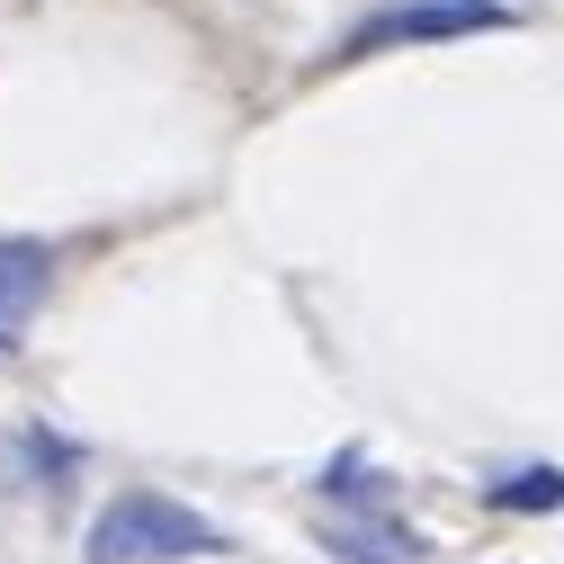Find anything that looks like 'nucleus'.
Instances as JSON below:
<instances>
[{
	"label": "nucleus",
	"instance_id": "nucleus-3",
	"mask_svg": "<svg viewBox=\"0 0 564 564\" xmlns=\"http://www.w3.org/2000/svg\"><path fill=\"white\" fill-rule=\"evenodd\" d=\"M314 546L332 564H421L431 555L421 529H403L394 511H332V520H314Z\"/></svg>",
	"mask_w": 564,
	"mask_h": 564
},
{
	"label": "nucleus",
	"instance_id": "nucleus-5",
	"mask_svg": "<svg viewBox=\"0 0 564 564\" xmlns=\"http://www.w3.org/2000/svg\"><path fill=\"white\" fill-rule=\"evenodd\" d=\"M10 466H19V475H36L45 492H63V484L82 475V448L63 440V431H45V421H19V431H10Z\"/></svg>",
	"mask_w": 564,
	"mask_h": 564
},
{
	"label": "nucleus",
	"instance_id": "nucleus-1",
	"mask_svg": "<svg viewBox=\"0 0 564 564\" xmlns=\"http://www.w3.org/2000/svg\"><path fill=\"white\" fill-rule=\"evenodd\" d=\"M180 555H234V538L171 492H117L82 538V564H180Z\"/></svg>",
	"mask_w": 564,
	"mask_h": 564
},
{
	"label": "nucleus",
	"instance_id": "nucleus-4",
	"mask_svg": "<svg viewBox=\"0 0 564 564\" xmlns=\"http://www.w3.org/2000/svg\"><path fill=\"white\" fill-rule=\"evenodd\" d=\"M45 288H54V251H45V242H10V234H0V349H10V340L36 323Z\"/></svg>",
	"mask_w": 564,
	"mask_h": 564
},
{
	"label": "nucleus",
	"instance_id": "nucleus-7",
	"mask_svg": "<svg viewBox=\"0 0 564 564\" xmlns=\"http://www.w3.org/2000/svg\"><path fill=\"white\" fill-rule=\"evenodd\" d=\"M314 492H323V502H349V492H368V502H386V475L359 457V448H340L323 475H314Z\"/></svg>",
	"mask_w": 564,
	"mask_h": 564
},
{
	"label": "nucleus",
	"instance_id": "nucleus-6",
	"mask_svg": "<svg viewBox=\"0 0 564 564\" xmlns=\"http://www.w3.org/2000/svg\"><path fill=\"white\" fill-rule=\"evenodd\" d=\"M492 511H564V466H520V475H492L484 484Z\"/></svg>",
	"mask_w": 564,
	"mask_h": 564
},
{
	"label": "nucleus",
	"instance_id": "nucleus-2",
	"mask_svg": "<svg viewBox=\"0 0 564 564\" xmlns=\"http://www.w3.org/2000/svg\"><path fill=\"white\" fill-rule=\"evenodd\" d=\"M492 28H520L511 0H386L359 28L340 36V63L386 54V45H448V36H492Z\"/></svg>",
	"mask_w": 564,
	"mask_h": 564
}]
</instances>
